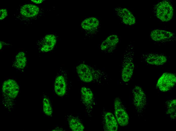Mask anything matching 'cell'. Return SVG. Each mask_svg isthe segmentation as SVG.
Here are the masks:
<instances>
[{
  "instance_id": "obj_16",
  "label": "cell",
  "mask_w": 176,
  "mask_h": 131,
  "mask_svg": "<svg viewBox=\"0 0 176 131\" xmlns=\"http://www.w3.org/2000/svg\"><path fill=\"white\" fill-rule=\"evenodd\" d=\"M99 22L96 18L90 17L86 18L83 21L81 26L84 29L89 31L96 30L98 27Z\"/></svg>"
},
{
  "instance_id": "obj_10",
  "label": "cell",
  "mask_w": 176,
  "mask_h": 131,
  "mask_svg": "<svg viewBox=\"0 0 176 131\" xmlns=\"http://www.w3.org/2000/svg\"><path fill=\"white\" fill-rule=\"evenodd\" d=\"M119 40V38L116 35H112L109 36L102 43L101 50L105 53L112 52L115 50Z\"/></svg>"
},
{
  "instance_id": "obj_2",
  "label": "cell",
  "mask_w": 176,
  "mask_h": 131,
  "mask_svg": "<svg viewBox=\"0 0 176 131\" xmlns=\"http://www.w3.org/2000/svg\"><path fill=\"white\" fill-rule=\"evenodd\" d=\"M76 71L80 80L85 83L92 82L103 74V71L100 69L84 63H80L77 66Z\"/></svg>"
},
{
  "instance_id": "obj_1",
  "label": "cell",
  "mask_w": 176,
  "mask_h": 131,
  "mask_svg": "<svg viewBox=\"0 0 176 131\" xmlns=\"http://www.w3.org/2000/svg\"><path fill=\"white\" fill-rule=\"evenodd\" d=\"M134 50L132 46L127 47L122 60L121 76L122 81L127 82L130 80L135 68Z\"/></svg>"
},
{
  "instance_id": "obj_6",
  "label": "cell",
  "mask_w": 176,
  "mask_h": 131,
  "mask_svg": "<svg viewBox=\"0 0 176 131\" xmlns=\"http://www.w3.org/2000/svg\"><path fill=\"white\" fill-rule=\"evenodd\" d=\"M134 105L139 111L145 108L146 103L145 94L142 88L138 86H135L132 90Z\"/></svg>"
},
{
  "instance_id": "obj_21",
  "label": "cell",
  "mask_w": 176,
  "mask_h": 131,
  "mask_svg": "<svg viewBox=\"0 0 176 131\" xmlns=\"http://www.w3.org/2000/svg\"><path fill=\"white\" fill-rule=\"evenodd\" d=\"M43 109L44 113L49 116H51L52 113V109L49 99L45 97L43 100Z\"/></svg>"
},
{
  "instance_id": "obj_12",
  "label": "cell",
  "mask_w": 176,
  "mask_h": 131,
  "mask_svg": "<svg viewBox=\"0 0 176 131\" xmlns=\"http://www.w3.org/2000/svg\"><path fill=\"white\" fill-rule=\"evenodd\" d=\"M56 42V38L54 35L51 34L46 35L39 42V49L42 52L49 51L53 49Z\"/></svg>"
},
{
  "instance_id": "obj_11",
  "label": "cell",
  "mask_w": 176,
  "mask_h": 131,
  "mask_svg": "<svg viewBox=\"0 0 176 131\" xmlns=\"http://www.w3.org/2000/svg\"><path fill=\"white\" fill-rule=\"evenodd\" d=\"M150 35L153 41L160 42L170 41L173 39L174 36V34L170 31L160 29L152 30Z\"/></svg>"
},
{
  "instance_id": "obj_23",
  "label": "cell",
  "mask_w": 176,
  "mask_h": 131,
  "mask_svg": "<svg viewBox=\"0 0 176 131\" xmlns=\"http://www.w3.org/2000/svg\"><path fill=\"white\" fill-rule=\"evenodd\" d=\"M31 1L33 2V3H36V4H39L41 3L42 2H43L42 0H31Z\"/></svg>"
},
{
  "instance_id": "obj_7",
  "label": "cell",
  "mask_w": 176,
  "mask_h": 131,
  "mask_svg": "<svg viewBox=\"0 0 176 131\" xmlns=\"http://www.w3.org/2000/svg\"><path fill=\"white\" fill-rule=\"evenodd\" d=\"M143 60L146 63L152 65L161 66L167 62L168 59L165 55L159 53H148L143 55Z\"/></svg>"
},
{
  "instance_id": "obj_19",
  "label": "cell",
  "mask_w": 176,
  "mask_h": 131,
  "mask_svg": "<svg viewBox=\"0 0 176 131\" xmlns=\"http://www.w3.org/2000/svg\"><path fill=\"white\" fill-rule=\"evenodd\" d=\"M70 127L73 131H82L84 129V127L78 119L72 117L68 119Z\"/></svg>"
},
{
  "instance_id": "obj_13",
  "label": "cell",
  "mask_w": 176,
  "mask_h": 131,
  "mask_svg": "<svg viewBox=\"0 0 176 131\" xmlns=\"http://www.w3.org/2000/svg\"><path fill=\"white\" fill-rule=\"evenodd\" d=\"M54 90L58 95L62 96L66 92L67 88L66 79L62 74L58 75L56 78L54 83Z\"/></svg>"
},
{
  "instance_id": "obj_8",
  "label": "cell",
  "mask_w": 176,
  "mask_h": 131,
  "mask_svg": "<svg viewBox=\"0 0 176 131\" xmlns=\"http://www.w3.org/2000/svg\"><path fill=\"white\" fill-rule=\"evenodd\" d=\"M2 90L4 93L10 97L14 98L18 93L19 87L15 81L9 79L3 82Z\"/></svg>"
},
{
  "instance_id": "obj_17",
  "label": "cell",
  "mask_w": 176,
  "mask_h": 131,
  "mask_svg": "<svg viewBox=\"0 0 176 131\" xmlns=\"http://www.w3.org/2000/svg\"><path fill=\"white\" fill-rule=\"evenodd\" d=\"M39 9L36 6L28 4L23 6L20 8V13L27 17H31L36 16L38 13Z\"/></svg>"
},
{
  "instance_id": "obj_5",
  "label": "cell",
  "mask_w": 176,
  "mask_h": 131,
  "mask_svg": "<svg viewBox=\"0 0 176 131\" xmlns=\"http://www.w3.org/2000/svg\"><path fill=\"white\" fill-rule=\"evenodd\" d=\"M114 107L115 114L117 122L121 126H126L129 122V116L118 98H117L115 100Z\"/></svg>"
},
{
  "instance_id": "obj_15",
  "label": "cell",
  "mask_w": 176,
  "mask_h": 131,
  "mask_svg": "<svg viewBox=\"0 0 176 131\" xmlns=\"http://www.w3.org/2000/svg\"><path fill=\"white\" fill-rule=\"evenodd\" d=\"M81 99L83 104L86 107H90L93 104L94 95L89 88L85 87H82L80 90Z\"/></svg>"
},
{
  "instance_id": "obj_20",
  "label": "cell",
  "mask_w": 176,
  "mask_h": 131,
  "mask_svg": "<svg viewBox=\"0 0 176 131\" xmlns=\"http://www.w3.org/2000/svg\"><path fill=\"white\" fill-rule=\"evenodd\" d=\"M176 100H173L168 103L167 114L169 115L170 117L175 118L176 117Z\"/></svg>"
},
{
  "instance_id": "obj_3",
  "label": "cell",
  "mask_w": 176,
  "mask_h": 131,
  "mask_svg": "<svg viewBox=\"0 0 176 131\" xmlns=\"http://www.w3.org/2000/svg\"><path fill=\"white\" fill-rule=\"evenodd\" d=\"M155 11L157 18L163 22L170 21L173 15L172 6L168 1H162L157 4L155 7Z\"/></svg>"
},
{
  "instance_id": "obj_18",
  "label": "cell",
  "mask_w": 176,
  "mask_h": 131,
  "mask_svg": "<svg viewBox=\"0 0 176 131\" xmlns=\"http://www.w3.org/2000/svg\"><path fill=\"white\" fill-rule=\"evenodd\" d=\"M27 62L26 54L23 52H20L16 55L14 62V66L19 69H22L25 67Z\"/></svg>"
},
{
  "instance_id": "obj_9",
  "label": "cell",
  "mask_w": 176,
  "mask_h": 131,
  "mask_svg": "<svg viewBox=\"0 0 176 131\" xmlns=\"http://www.w3.org/2000/svg\"><path fill=\"white\" fill-rule=\"evenodd\" d=\"M117 15L124 24L131 25L136 23V19L132 13L128 9L118 7L115 9Z\"/></svg>"
},
{
  "instance_id": "obj_22",
  "label": "cell",
  "mask_w": 176,
  "mask_h": 131,
  "mask_svg": "<svg viewBox=\"0 0 176 131\" xmlns=\"http://www.w3.org/2000/svg\"><path fill=\"white\" fill-rule=\"evenodd\" d=\"M7 15V11L6 9H2L0 11V19L2 20L4 19Z\"/></svg>"
},
{
  "instance_id": "obj_14",
  "label": "cell",
  "mask_w": 176,
  "mask_h": 131,
  "mask_svg": "<svg viewBox=\"0 0 176 131\" xmlns=\"http://www.w3.org/2000/svg\"><path fill=\"white\" fill-rule=\"evenodd\" d=\"M105 130L108 131H117L118 126L117 120L112 113H106L104 117Z\"/></svg>"
},
{
  "instance_id": "obj_4",
  "label": "cell",
  "mask_w": 176,
  "mask_h": 131,
  "mask_svg": "<svg viewBox=\"0 0 176 131\" xmlns=\"http://www.w3.org/2000/svg\"><path fill=\"white\" fill-rule=\"evenodd\" d=\"M176 83L175 75L172 73L166 72L163 73L159 79L156 86L161 91L165 92L173 88Z\"/></svg>"
}]
</instances>
